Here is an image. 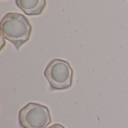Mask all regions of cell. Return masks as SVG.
Here are the masks:
<instances>
[{
  "instance_id": "cell-5",
  "label": "cell",
  "mask_w": 128,
  "mask_h": 128,
  "mask_svg": "<svg viewBox=\"0 0 128 128\" xmlns=\"http://www.w3.org/2000/svg\"><path fill=\"white\" fill-rule=\"evenodd\" d=\"M47 128H65L63 125L60 124H54L50 127H48Z\"/></svg>"
},
{
  "instance_id": "cell-3",
  "label": "cell",
  "mask_w": 128,
  "mask_h": 128,
  "mask_svg": "<svg viewBox=\"0 0 128 128\" xmlns=\"http://www.w3.org/2000/svg\"><path fill=\"white\" fill-rule=\"evenodd\" d=\"M18 121L22 128H46L52 119L47 106L30 102L20 110Z\"/></svg>"
},
{
  "instance_id": "cell-2",
  "label": "cell",
  "mask_w": 128,
  "mask_h": 128,
  "mask_svg": "<svg viewBox=\"0 0 128 128\" xmlns=\"http://www.w3.org/2000/svg\"><path fill=\"white\" fill-rule=\"evenodd\" d=\"M44 74L52 89L65 90L73 84L74 70L64 59H52L47 64Z\"/></svg>"
},
{
  "instance_id": "cell-4",
  "label": "cell",
  "mask_w": 128,
  "mask_h": 128,
  "mask_svg": "<svg viewBox=\"0 0 128 128\" xmlns=\"http://www.w3.org/2000/svg\"><path fill=\"white\" fill-rule=\"evenodd\" d=\"M16 4L25 14L34 16L42 14L46 2V0H16Z\"/></svg>"
},
{
  "instance_id": "cell-1",
  "label": "cell",
  "mask_w": 128,
  "mask_h": 128,
  "mask_svg": "<svg viewBox=\"0 0 128 128\" xmlns=\"http://www.w3.org/2000/svg\"><path fill=\"white\" fill-rule=\"evenodd\" d=\"M0 29L4 38L13 44L16 50H19L30 38L32 27L23 14L10 12L2 19Z\"/></svg>"
}]
</instances>
